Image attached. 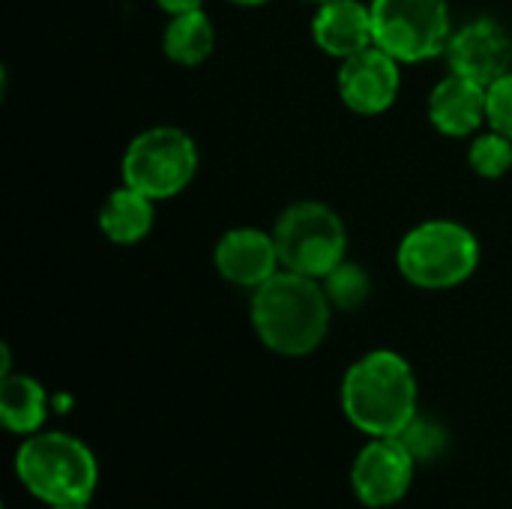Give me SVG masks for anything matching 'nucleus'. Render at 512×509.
Here are the masks:
<instances>
[{
	"label": "nucleus",
	"instance_id": "obj_1",
	"mask_svg": "<svg viewBox=\"0 0 512 509\" xmlns=\"http://www.w3.org/2000/svg\"><path fill=\"white\" fill-rule=\"evenodd\" d=\"M249 312L264 348L282 357H306L327 339L333 303L318 279L279 270L252 291Z\"/></svg>",
	"mask_w": 512,
	"mask_h": 509
},
{
	"label": "nucleus",
	"instance_id": "obj_21",
	"mask_svg": "<svg viewBox=\"0 0 512 509\" xmlns=\"http://www.w3.org/2000/svg\"><path fill=\"white\" fill-rule=\"evenodd\" d=\"M204 0H156V6L168 15H177V12H189V9H201Z\"/></svg>",
	"mask_w": 512,
	"mask_h": 509
},
{
	"label": "nucleus",
	"instance_id": "obj_13",
	"mask_svg": "<svg viewBox=\"0 0 512 509\" xmlns=\"http://www.w3.org/2000/svg\"><path fill=\"white\" fill-rule=\"evenodd\" d=\"M429 123L447 138L477 135L486 123V87L450 72L429 93Z\"/></svg>",
	"mask_w": 512,
	"mask_h": 509
},
{
	"label": "nucleus",
	"instance_id": "obj_9",
	"mask_svg": "<svg viewBox=\"0 0 512 509\" xmlns=\"http://www.w3.org/2000/svg\"><path fill=\"white\" fill-rule=\"evenodd\" d=\"M399 66L402 63L378 45L342 60L336 75L339 99L360 117L384 114L387 108H393L402 87Z\"/></svg>",
	"mask_w": 512,
	"mask_h": 509
},
{
	"label": "nucleus",
	"instance_id": "obj_14",
	"mask_svg": "<svg viewBox=\"0 0 512 509\" xmlns=\"http://www.w3.org/2000/svg\"><path fill=\"white\" fill-rule=\"evenodd\" d=\"M153 219H156V201L147 198L144 192L132 189V186H117L99 207L96 222L99 231L117 243V246H135L141 243L150 231H153Z\"/></svg>",
	"mask_w": 512,
	"mask_h": 509
},
{
	"label": "nucleus",
	"instance_id": "obj_15",
	"mask_svg": "<svg viewBox=\"0 0 512 509\" xmlns=\"http://www.w3.org/2000/svg\"><path fill=\"white\" fill-rule=\"evenodd\" d=\"M216 48V27L204 9L171 15L162 33V51L177 66H201Z\"/></svg>",
	"mask_w": 512,
	"mask_h": 509
},
{
	"label": "nucleus",
	"instance_id": "obj_6",
	"mask_svg": "<svg viewBox=\"0 0 512 509\" xmlns=\"http://www.w3.org/2000/svg\"><path fill=\"white\" fill-rule=\"evenodd\" d=\"M120 171L126 186L153 201H168L195 180L198 144L177 126H150L129 141Z\"/></svg>",
	"mask_w": 512,
	"mask_h": 509
},
{
	"label": "nucleus",
	"instance_id": "obj_10",
	"mask_svg": "<svg viewBox=\"0 0 512 509\" xmlns=\"http://www.w3.org/2000/svg\"><path fill=\"white\" fill-rule=\"evenodd\" d=\"M444 54L456 75L489 87L510 72L512 39L495 18H474L450 36Z\"/></svg>",
	"mask_w": 512,
	"mask_h": 509
},
{
	"label": "nucleus",
	"instance_id": "obj_19",
	"mask_svg": "<svg viewBox=\"0 0 512 509\" xmlns=\"http://www.w3.org/2000/svg\"><path fill=\"white\" fill-rule=\"evenodd\" d=\"M396 438H402V444L411 450V456H414L417 462H423V459H435V456L444 450V444H447L444 429H441L438 423L423 420L420 414H417V417L408 423V429H405L402 435H396Z\"/></svg>",
	"mask_w": 512,
	"mask_h": 509
},
{
	"label": "nucleus",
	"instance_id": "obj_2",
	"mask_svg": "<svg viewBox=\"0 0 512 509\" xmlns=\"http://www.w3.org/2000/svg\"><path fill=\"white\" fill-rule=\"evenodd\" d=\"M342 408L369 438H396L417 417V378L396 351H369L342 381Z\"/></svg>",
	"mask_w": 512,
	"mask_h": 509
},
{
	"label": "nucleus",
	"instance_id": "obj_18",
	"mask_svg": "<svg viewBox=\"0 0 512 509\" xmlns=\"http://www.w3.org/2000/svg\"><path fill=\"white\" fill-rule=\"evenodd\" d=\"M321 285H324V291H327L333 309H342V312L360 309V306L369 300V294H372V279H369V273H366L360 264L348 261V258H345L336 270H330V273L321 279Z\"/></svg>",
	"mask_w": 512,
	"mask_h": 509
},
{
	"label": "nucleus",
	"instance_id": "obj_23",
	"mask_svg": "<svg viewBox=\"0 0 512 509\" xmlns=\"http://www.w3.org/2000/svg\"><path fill=\"white\" fill-rule=\"evenodd\" d=\"M51 509H90L87 504H57V507Z\"/></svg>",
	"mask_w": 512,
	"mask_h": 509
},
{
	"label": "nucleus",
	"instance_id": "obj_3",
	"mask_svg": "<svg viewBox=\"0 0 512 509\" xmlns=\"http://www.w3.org/2000/svg\"><path fill=\"white\" fill-rule=\"evenodd\" d=\"M15 474L21 486L48 507L90 504L99 483L93 453L66 432L30 435L15 453Z\"/></svg>",
	"mask_w": 512,
	"mask_h": 509
},
{
	"label": "nucleus",
	"instance_id": "obj_4",
	"mask_svg": "<svg viewBox=\"0 0 512 509\" xmlns=\"http://www.w3.org/2000/svg\"><path fill=\"white\" fill-rule=\"evenodd\" d=\"M396 267L414 288L447 291L468 282L480 267V240L462 222L429 219L402 237L396 249Z\"/></svg>",
	"mask_w": 512,
	"mask_h": 509
},
{
	"label": "nucleus",
	"instance_id": "obj_24",
	"mask_svg": "<svg viewBox=\"0 0 512 509\" xmlns=\"http://www.w3.org/2000/svg\"><path fill=\"white\" fill-rule=\"evenodd\" d=\"M306 3H315V6H321V3H330V0H306Z\"/></svg>",
	"mask_w": 512,
	"mask_h": 509
},
{
	"label": "nucleus",
	"instance_id": "obj_12",
	"mask_svg": "<svg viewBox=\"0 0 512 509\" xmlns=\"http://www.w3.org/2000/svg\"><path fill=\"white\" fill-rule=\"evenodd\" d=\"M312 39L339 63L375 45L372 6L360 0H330L321 3L312 18Z\"/></svg>",
	"mask_w": 512,
	"mask_h": 509
},
{
	"label": "nucleus",
	"instance_id": "obj_11",
	"mask_svg": "<svg viewBox=\"0 0 512 509\" xmlns=\"http://www.w3.org/2000/svg\"><path fill=\"white\" fill-rule=\"evenodd\" d=\"M213 264L225 282L249 291H255L258 285H264L282 270L273 231H261V228L225 231L213 249Z\"/></svg>",
	"mask_w": 512,
	"mask_h": 509
},
{
	"label": "nucleus",
	"instance_id": "obj_16",
	"mask_svg": "<svg viewBox=\"0 0 512 509\" xmlns=\"http://www.w3.org/2000/svg\"><path fill=\"white\" fill-rule=\"evenodd\" d=\"M48 414V396L30 375H3L0 381V420L12 435H36Z\"/></svg>",
	"mask_w": 512,
	"mask_h": 509
},
{
	"label": "nucleus",
	"instance_id": "obj_22",
	"mask_svg": "<svg viewBox=\"0 0 512 509\" xmlns=\"http://www.w3.org/2000/svg\"><path fill=\"white\" fill-rule=\"evenodd\" d=\"M234 6H243V9H255V6H267L270 0H228Z\"/></svg>",
	"mask_w": 512,
	"mask_h": 509
},
{
	"label": "nucleus",
	"instance_id": "obj_8",
	"mask_svg": "<svg viewBox=\"0 0 512 509\" xmlns=\"http://www.w3.org/2000/svg\"><path fill=\"white\" fill-rule=\"evenodd\" d=\"M417 459L402 438H372L351 468V489L360 504L384 509L399 504L414 483Z\"/></svg>",
	"mask_w": 512,
	"mask_h": 509
},
{
	"label": "nucleus",
	"instance_id": "obj_20",
	"mask_svg": "<svg viewBox=\"0 0 512 509\" xmlns=\"http://www.w3.org/2000/svg\"><path fill=\"white\" fill-rule=\"evenodd\" d=\"M486 123L512 138V69L486 87Z\"/></svg>",
	"mask_w": 512,
	"mask_h": 509
},
{
	"label": "nucleus",
	"instance_id": "obj_17",
	"mask_svg": "<svg viewBox=\"0 0 512 509\" xmlns=\"http://www.w3.org/2000/svg\"><path fill=\"white\" fill-rule=\"evenodd\" d=\"M468 165L483 180H501L512 171V138L489 129L477 132L468 144Z\"/></svg>",
	"mask_w": 512,
	"mask_h": 509
},
{
	"label": "nucleus",
	"instance_id": "obj_7",
	"mask_svg": "<svg viewBox=\"0 0 512 509\" xmlns=\"http://www.w3.org/2000/svg\"><path fill=\"white\" fill-rule=\"evenodd\" d=\"M375 45L399 63H423L447 51L453 36L447 0H372Z\"/></svg>",
	"mask_w": 512,
	"mask_h": 509
},
{
	"label": "nucleus",
	"instance_id": "obj_5",
	"mask_svg": "<svg viewBox=\"0 0 512 509\" xmlns=\"http://www.w3.org/2000/svg\"><path fill=\"white\" fill-rule=\"evenodd\" d=\"M282 270L324 279L348 258V231L342 216L321 201H294L273 225Z\"/></svg>",
	"mask_w": 512,
	"mask_h": 509
}]
</instances>
